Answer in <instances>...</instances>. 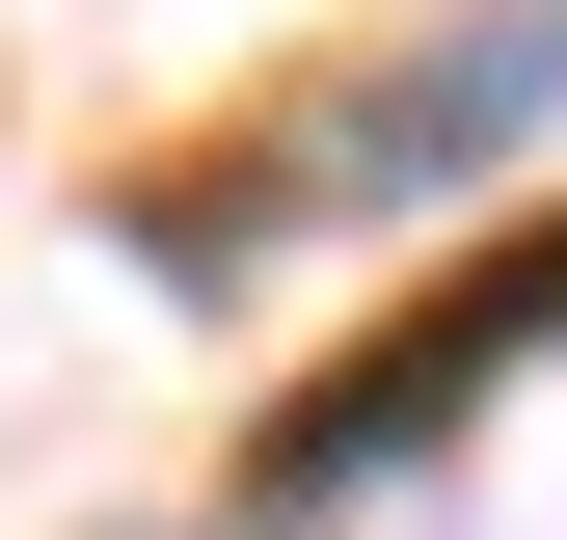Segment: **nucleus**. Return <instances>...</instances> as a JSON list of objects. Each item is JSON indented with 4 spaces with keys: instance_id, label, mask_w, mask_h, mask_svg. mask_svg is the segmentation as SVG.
Returning a JSON list of instances; mask_svg holds the SVG:
<instances>
[{
    "instance_id": "obj_1",
    "label": "nucleus",
    "mask_w": 567,
    "mask_h": 540,
    "mask_svg": "<svg viewBox=\"0 0 567 540\" xmlns=\"http://www.w3.org/2000/svg\"><path fill=\"white\" fill-rule=\"evenodd\" d=\"M567 135V0H460V28L405 54H324L298 108H244L217 163H163V270H244L298 217H460V189H514Z\"/></svg>"
},
{
    "instance_id": "obj_2",
    "label": "nucleus",
    "mask_w": 567,
    "mask_h": 540,
    "mask_svg": "<svg viewBox=\"0 0 567 540\" xmlns=\"http://www.w3.org/2000/svg\"><path fill=\"white\" fill-rule=\"evenodd\" d=\"M540 352H567V189H540L514 243H460L405 324H351V352L270 405V487H379V459H433L460 405H486V378H540Z\"/></svg>"
}]
</instances>
